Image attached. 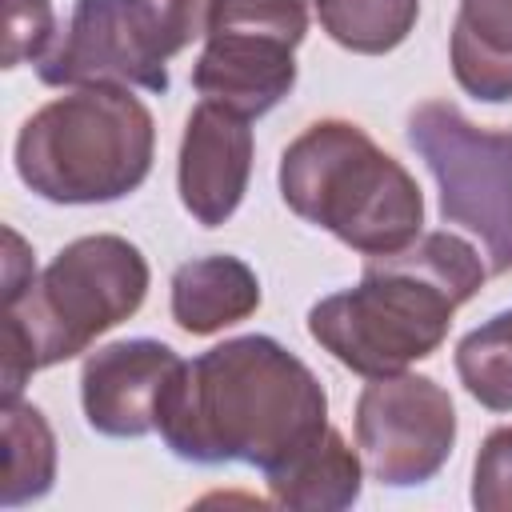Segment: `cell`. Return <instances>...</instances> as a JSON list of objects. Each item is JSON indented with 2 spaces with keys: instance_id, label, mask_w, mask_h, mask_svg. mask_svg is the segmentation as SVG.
Instances as JSON below:
<instances>
[{
  "instance_id": "cell-12",
  "label": "cell",
  "mask_w": 512,
  "mask_h": 512,
  "mask_svg": "<svg viewBox=\"0 0 512 512\" xmlns=\"http://www.w3.org/2000/svg\"><path fill=\"white\" fill-rule=\"evenodd\" d=\"M172 320L188 336H212L260 308L256 272L228 252L188 260L172 272Z\"/></svg>"
},
{
  "instance_id": "cell-2",
  "label": "cell",
  "mask_w": 512,
  "mask_h": 512,
  "mask_svg": "<svg viewBox=\"0 0 512 512\" xmlns=\"http://www.w3.org/2000/svg\"><path fill=\"white\" fill-rule=\"evenodd\" d=\"M488 280L484 256L456 232H420L408 248L364 256L356 288L308 308V336L356 376H392L428 360Z\"/></svg>"
},
{
  "instance_id": "cell-10",
  "label": "cell",
  "mask_w": 512,
  "mask_h": 512,
  "mask_svg": "<svg viewBox=\"0 0 512 512\" xmlns=\"http://www.w3.org/2000/svg\"><path fill=\"white\" fill-rule=\"evenodd\" d=\"M184 360L152 336L112 340L80 364V408L92 432L112 440H140L156 432V408Z\"/></svg>"
},
{
  "instance_id": "cell-14",
  "label": "cell",
  "mask_w": 512,
  "mask_h": 512,
  "mask_svg": "<svg viewBox=\"0 0 512 512\" xmlns=\"http://www.w3.org/2000/svg\"><path fill=\"white\" fill-rule=\"evenodd\" d=\"M268 496L280 508L300 512H340L360 500L364 460L348 448V440L328 424L308 448H300L280 468L264 472Z\"/></svg>"
},
{
  "instance_id": "cell-4",
  "label": "cell",
  "mask_w": 512,
  "mask_h": 512,
  "mask_svg": "<svg viewBox=\"0 0 512 512\" xmlns=\"http://www.w3.org/2000/svg\"><path fill=\"white\" fill-rule=\"evenodd\" d=\"M144 252L116 236H76L64 244L44 272L24 288V296L4 304V400L20 396L32 372L64 364L108 328L136 316L148 296Z\"/></svg>"
},
{
  "instance_id": "cell-5",
  "label": "cell",
  "mask_w": 512,
  "mask_h": 512,
  "mask_svg": "<svg viewBox=\"0 0 512 512\" xmlns=\"http://www.w3.org/2000/svg\"><path fill=\"white\" fill-rule=\"evenodd\" d=\"M156 156V120L124 84H84L36 108L16 132V176L48 204L132 196Z\"/></svg>"
},
{
  "instance_id": "cell-20",
  "label": "cell",
  "mask_w": 512,
  "mask_h": 512,
  "mask_svg": "<svg viewBox=\"0 0 512 512\" xmlns=\"http://www.w3.org/2000/svg\"><path fill=\"white\" fill-rule=\"evenodd\" d=\"M36 280V264H32V248L24 244V236L16 228H4V304L24 296V288Z\"/></svg>"
},
{
  "instance_id": "cell-7",
  "label": "cell",
  "mask_w": 512,
  "mask_h": 512,
  "mask_svg": "<svg viewBox=\"0 0 512 512\" xmlns=\"http://www.w3.org/2000/svg\"><path fill=\"white\" fill-rule=\"evenodd\" d=\"M404 136L440 188L444 224H460L480 240L488 276H508L512 272V132L480 128L448 100H424L408 112Z\"/></svg>"
},
{
  "instance_id": "cell-19",
  "label": "cell",
  "mask_w": 512,
  "mask_h": 512,
  "mask_svg": "<svg viewBox=\"0 0 512 512\" xmlns=\"http://www.w3.org/2000/svg\"><path fill=\"white\" fill-rule=\"evenodd\" d=\"M472 504L480 512L512 508V424L484 436L472 464Z\"/></svg>"
},
{
  "instance_id": "cell-6",
  "label": "cell",
  "mask_w": 512,
  "mask_h": 512,
  "mask_svg": "<svg viewBox=\"0 0 512 512\" xmlns=\"http://www.w3.org/2000/svg\"><path fill=\"white\" fill-rule=\"evenodd\" d=\"M216 0H76L60 44L36 64L48 88L124 84L168 92V60L208 32Z\"/></svg>"
},
{
  "instance_id": "cell-17",
  "label": "cell",
  "mask_w": 512,
  "mask_h": 512,
  "mask_svg": "<svg viewBox=\"0 0 512 512\" xmlns=\"http://www.w3.org/2000/svg\"><path fill=\"white\" fill-rule=\"evenodd\" d=\"M456 376L488 412H512V308L496 312L456 344Z\"/></svg>"
},
{
  "instance_id": "cell-1",
  "label": "cell",
  "mask_w": 512,
  "mask_h": 512,
  "mask_svg": "<svg viewBox=\"0 0 512 512\" xmlns=\"http://www.w3.org/2000/svg\"><path fill=\"white\" fill-rule=\"evenodd\" d=\"M328 428L316 372L272 336H232L184 360L156 408L164 448L188 464L280 468Z\"/></svg>"
},
{
  "instance_id": "cell-18",
  "label": "cell",
  "mask_w": 512,
  "mask_h": 512,
  "mask_svg": "<svg viewBox=\"0 0 512 512\" xmlns=\"http://www.w3.org/2000/svg\"><path fill=\"white\" fill-rule=\"evenodd\" d=\"M56 32V12L48 0H4V68L44 60Z\"/></svg>"
},
{
  "instance_id": "cell-16",
  "label": "cell",
  "mask_w": 512,
  "mask_h": 512,
  "mask_svg": "<svg viewBox=\"0 0 512 512\" xmlns=\"http://www.w3.org/2000/svg\"><path fill=\"white\" fill-rule=\"evenodd\" d=\"M332 44L356 56H384L408 40L420 20V0H312Z\"/></svg>"
},
{
  "instance_id": "cell-8",
  "label": "cell",
  "mask_w": 512,
  "mask_h": 512,
  "mask_svg": "<svg viewBox=\"0 0 512 512\" xmlns=\"http://www.w3.org/2000/svg\"><path fill=\"white\" fill-rule=\"evenodd\" d=\"M308 36L304 0H216L192 88L248 120L272 112L296 84V48Z\"/></svg>"
},
{
  "instance_id": "cell-15",
  "label": "cell",
  "mask_w": 512,
  "mask_h": 512,
  "mask_svg": "<svg viewBox=\"0 0 512 512\" xmlns=\"http://www.w3.org/2000/svg\"><path fill=\"white\" fill-rule=\"evenodd\" d=\"M0 440H4V508L32 504L52 492L56 480V436L44 412L20 396L0 408Z\"/></svg>"
},
{
  "instance_id": "cell-11",
  "label": "cell",
  "mask_w": 512,
  "mask_h": 512,
  "mask_svg": "<svg viewBox=\"0 0 512 512\" xmlns=\"http://www.w3.org/2000/svg\"><path fill=\"white\" fill-rule=\"evenodd\" d=\"M252 120L200 100L184 124L180 136V160H176V188L184 212L200 228H220L232 220L248 192L252 176Z\"/></svg>"
},
{
  "instance_id": "cell-3",
  "label": "cell",
  "mask_w": 512,
  "mask_h": 512,
  "mask_svg": "<svg viewBox=\"0 0 512 512\" xmlns=\"http://www.w3.org/2000/svg\"><path fill=\"white\" fill-rule=\"evenodd\" d=\"M284 204L360 256H388L424 232V192L352 120L308 124L280 156Z\"/></svg>"
},
{
  "instance_id": "cell-9",
  "label": "cell",
  "mask_w": 512,
  "mask_h": 512,
  "mask_svg": "<svg viewBox=\"0 0 512 512\" xmlns=\"http://www.w3.org/2000/svg\"><path fill=\"white\" fill-rule=\"evenodd\" d=\"M356 448L384 488L428 484L456 448V408L432 376H372L356 396Z\"/></svg>"
},
{
  "instance_id": "cell-13",
  "label": "cell",
  "mask_w": 512,
  "mask_h": 512,
  "mask_svg": "<svg viewBox=\"0 0 512 512\" xmlns=\"http://www.w3.org/2000/svg\"><path fill=\"white\" fill-rule=\"evenodd\" d=\"M448 60L456 84L480 104L512 100V0H460Z\"/></svg>"
}]
</instances>
